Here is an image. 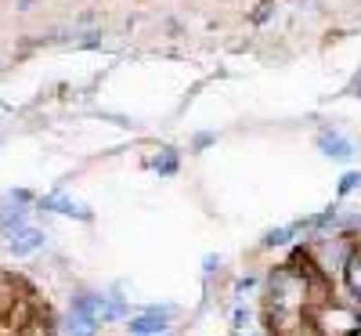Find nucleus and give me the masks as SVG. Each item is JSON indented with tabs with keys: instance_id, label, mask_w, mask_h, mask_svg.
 <instances>
[{
	"instance_id": "4be33fe9",
	"label": "nucleus",
	"mask_w": 361,
	"mask_h": 336,
	"mask_svg": "<svg viewBox=\"0 0 361 336\" xmlns=\"http://www.w3.org/2000/svg\"><path fill=\"white\" fill-rule=\"evenodd\" d=\"M354 336H361V329H357V332H354Z\"/></svg>"
},
{
	"instance_id": "423d86ee",
	"label": "nucleus",
	"mask_w": 361,
	"mask_h": 336,
	"mask_svg": "<svg viewBox=\"0 0 361 336\" xmlns=\"http://www.w3.org/2000/svg\"><path fill=\"white\" fill-rule=\"evenodd\" d=\"M314 145H318L322 156H329V160H350L354 156V141L347 134H340L336 127H322L314 134Z\"/></svg>"
},
{
	"instance_id": "6ab92c4d",
	"label": "nucleus",
	"mask_w": 361,
	"mask_h": 336,
	"mask_svg": "<svg viewBox=\"0 0 361 336\" xmlns=\"http://www.w3.org/2000/svg\"><path fill=\"white\" fill-rule=\"evenodd\" d=\"M354 311H357V318H361V296H357V304H354Z\"/></svg>"
},
{
	"instance_id": "6e6552de",
	"label": "nucleus",
	"mask_w": 361,
	"mask_h": 336,
	"mask_svg": "<svg viewBox=\"0 0 361 336\" xmlns=\"http://www.w3.org/2000/svg\"><path fill=\"white\" fill-rule=\"evenodd\" d=\"M47 246V232L44 228H33V224H25V228H18L15 235H8V250L15 253V257H29V253H37V250H44Z\"/></svg>"
},
{
	"instance_id": "2eb2a0df",
	"label": "nucleus",
	"mask_w": 361,
	"mask_h": 336,
	"mask_svg": "<svg viewBox=\"0 0 361 336\" xmlns=\"http://www.w3.org/2000/svg\"><path fill=\"white\" fill-rule=\"evenodd\" d=\"M253 286H257V275H250V271H246V275H238V279H235V296H243V293L253 289Z\"/></svg>"
},
{
	"instance_id": "412c9836",
	"label": "nucleus",
	"mask_w": 361,
	"mask_h": 336,
	"mask_svg": "<svg viewBox=\"0 0 361 336\" xmlns=\"http://www.w3.org/2000/svg\"><path fill=\"white\" fill-rule=\"evenodd\" d=\"M163 336H173V332H163Z\"/></svg>"
},
{
	"instance_id": "aec40b11",
	"label": "nucleus",
	"mask_w": 361,
	"mask_h": 336,
	"mask_svg": "<svg viewBox=\"0 0 361 336\" xmlns=\"http://www.w3.org/2000/svg\"><path fill=\"white\" fill-rule=\"evenodd\" d=\"M243 336H267V332H243Z\"/></svg>"
},
{
	"instance_id": "9d476101",
	"label": "nucleus",
	"mask_w": 361,
	"mask_h": 336,
	"mask_svg": "<svg viewBox=\"0 0 361 336\" xmlns=\"http://www.w3.org/2000/svg\"><path fill=\"white\" fill-rule=\"evenodd\" d=\"M343 289H347L350 300L357 304V296H361V242L354 246V253H350V260H347V268H343Z\"/></svg>"
},
{
	"instance_id": "f8f14e48",
	"label": "nucleus",
	"mask_w": 361,
	"mask_h": 336,
	"mask_svg": "<svg viewBox=\"0 0 361 336\" xmlns=\"http://www.w3.org/2000/svg\"><path fill=\"white\" fill-rule=\"evenodd\" d=\"M250 322H253V311H250V304H243V300H238L235 308H231V332H235V336L250 332Z\"/></svg>"
},
{
	"instance_id": "ddd939ff",
	"label": "nucleus",
	"mask_w": 361,
	"mask_h": 336,
	"mask_svg": "<svg viewBox=\"0 0 361 336\" xmlns=\"http://www.w3.org/2000/svg\"><path fill=\"white\" fill-rule=\"evenodd\" d=\"M148 167H152V170H159L163 177L177 174V152H173V148H159V156H152V160H148Z\"/></svg>"
},
{
	"instance_id": "7ed1b4c3",
	"label": "nucleus",
	"mask_w": 361,
	"mask_h": 336,
	"mask_svg": "<svg viewBox=\"0 0 361 336\" xmlns=\"http://www.w3.org/2000/svg\"><path fill=\"white\" fill-rule=\"evenodd\" d=\"M311 325L318 336H354L361 329V318L354 311V304H343V300H329L322 308L307 311Z\"/></svg>"
},
{
	"instance_id": "a211bd4d",
	"label": "nucleus",
	"mask_w": 361,
	"mask_h": 336,
	"mask_svg": "<svg viewBox=\"0 0 361 336\" xmlns=\"http://www.w3.org/2000/svg\"><path fill=\"white\" fill-rule=\"evenodd\" d=\"M350 90H361V73L354 76V83H350ZM357 98H361V95H357Z\"/></svg>"
},
{
	"instance_id": "f257e3e1",
	"label": "nucleus",
	"mask_w": 361,
	"mask_h": 336,
	"mask_svg": "<svg viewBox=\"0 0 361 336\" xmlns=\"http://www.w3.org/2000/svg\"><path fill=\"white\" fill-rule=\"evenodd\" d=\"M264 308L267 311H307V279L293 264H279L264 279Z\"/></svg>"
},
{
	"instance_id": "9b49d317",
	"label": "nucleus",
	"mask_w": 361,
	"mask_h": 336,
	"mask_svg": "<svg viewBox=\"0 0 361 336\" xmlns=\"http://www.w3.org/2000/svg\"><path fill=\"white\" fill-rule=\"evenodd\" d=\"M296 235H300L296 221H293V224H282V228H267L264 239H260V246H264V250H275V246H286V242H293Z\"/></svg>"
},
{
	"instance_id": "39448f33",
	"label": "nucleus",
	"mask_w": 361,
	"mask_h": 336,
	"mask_svg": "<svg viewBox=\"0 0 361 336\" xmlns=\"http://www.w3.org/2000/svg\"><path fill=\"white\" fill-rule=\"evenodd\" d=\"M25 293H29V282L22 279V275L0 268V325L11 318V311L18 308V300H22Z\"/></svg>"
},
{
	"instance_id": "0eeeda50",
	"label": "nucleus",
	"mask_w": 361,
	"mask_h": 336,
	"mask_svg": "<svg viewBox=\"0 0 361 336\" xmlns=\"http://www.w3.org/2000/svg\"><path fill=\"white\" fill-rule=\"evenodd\" d=\"M37 206L40 210H47V213H62V217H76V221H90L94 213H90L83 203H76L73 196H66V192H51V196H40L37 199Z\"/></svg>"
},
{
	"instance_id": "1a4fd4ad",
	"label": "nucleus",
	"mask_w": 361,
	"mask_h": 336,
	"mask_svg": "<svg viewBox=\"0 0 361 336\" xmlns=\"http://www.w3.org/2000/svg\"><path fill=\"white\" fill-rule=\"evenodd\" d=\"M29 224V210L25 206H15V203H8V199H0V235H15L18 228H25Z\"/></svg>"
},
{
	"instance_id": "f03ea898",
	"label": "nucleus",
	"mask_w": 361,
	"mask_h": 336,
	"mask_svg": "<svg viewBox=\"0 0 361 336\" xmlns=\"http://www.w3.org/2000/svg\"><path fill=\"white\" fill-rule=\"evenodd\" d=\"M357 242H361V239L350 235V232H325V235L307 239L304 250L311 253L314 268L336 286V282H343V268H347V260H350V253H354Z\"/></svg>"
},
{
	"instance_id": "4468645a",
	"label": "nucleus",
	"mask_w": 361,
	"mask_h": 336,
	"mask_svg": "<svg viewBox=\"0 0 361 336\" xmlns=\"http://www.w3.org/2000/svg\"><path fill=\"white\" fill-rule=\"evenodd\" d=\"M357 188H361V170H350V174L340 177V196H350V192H357Z\"/></svg>"
},
{
	"instance_id": "dca6fc26",
	"label": "nucleus",
	"mask_w": 361,
	"mask_h": 336,
	"mask_svg": "<svg viewBox=\"0 0 361 336\" xmlns=\"http://www.w3.org/2000/svg\"><path fill=\"white\" fill-rule=\"evenodd\" d=\"M217 268H221V257H214V253H209V257L202 260V275H206V279H209V275H214Z\"/></svg>"
},
{
	"instance_id": "f3484780",
	"label": "nucleus",
	"mask_w": 361,
	"mask_h": 336,
	"mask_svg": "<svg viewBox=\"0 0 361 336\" xmlns=\"http://www.w3.org/2000/svg\"><path fill=\"white\" fill-rule=\"evenodd\" d=\"M209 141H214V134H199V138H195V148H206Z\"/></svg>"
},
{
	"instance_id": "20e7f679",
	"label": "nucleus",
	"mask_w": 361,
	"mask_h": 336,
	"mask_svg": "<svg viewBox=\"0 0 361 336\" xmlns=\"http://www.w3.org/2000/svg\"><path fill=\"white\" fill-rule=\"evenodd\" d=\"M177 315H180L177 304H148L141 315H130L127 318L123 329L130 336H163V332H170V325H173Z\"/></svg>"
}]
</instances>
